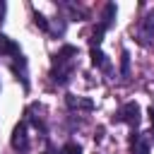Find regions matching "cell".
<instances>
[{
  "instance_id": "1",
  "label": "cell",
  "mask_w": 154,
  "mask_h": 154,
  "mask_svg": "<svg viewBox=\"0 0 154 154\" xmlns=\"http://www.w3.org/2000/svg\"><path fill=\"white\" fill-rule=\"evenodd\" d=\"M77 48L75 46H63L58 53H53V67H51V77L55 84H67L72 79L75 65H77Z\"/></svg>"
},
{
  "instance_id": "2",
  "label": "cell",
  "mask_w": 154,
  "mask_h": 154,
  "mask_svg": "<svg viewBox=\"0 0 154 154\" xmlns=\"http://www.w3.org/2000/svg\"><path fill=\"white\" fill-rule=\"evenodd\" d=\"M113 120H116V123H128L130 128H137V125H140V106H137L135 101L123 103V106L118 108V113L113 116Z\"/></svg>"
},
{
  "instance_id": "3",
  "label": "cell",
  "mask_w": 154,
  "mask_h": 154,
  "mask_svg": "<svg viewBox=\"0 0 154 154\" xmlns=\"http://www.w3.org/2000/svg\"><path fill=\"white\" fill-rule=\"evenodd\" d=\"M10 144H12V149H14V152H22V154L29 149V132H26V120H22V123H17V125H14Z\"/></svg>"
},
{
  "instance_id": "4",
  "label": "cell",
  "mask_w": 154,
  "mask_h": 154,
  "mask_svg": "<svg viewBox=\"0 0 154 154\" xmlns=\"http://www.w3.org/2000/svg\"><path fill=\"white\" fill-rule=\"evenodd\" d=\"M65 103H67L70 111H91V108H94V103H91L89 99L75 96V94H67V96H65Z\"/></svg>"
},
{
  "instance_id": "5",
  "label": "cell",
  "mask_w": 154,
  "mask_h": 154,
  "mask_svg": "<svg viewBox=\"0 0 154 154\" xmlns=\"http://www.w3.org/2000/svg\"><path fill=\"white\" fill-rule=\"evenodd\" d=\"M0 55H12V58H17V55H22V51H19V46H17L10 36L0 34Z\"/></svg>"
},
{
  "instance_id": "6",
  "label": "cell",
  "mask_w": 154,
  "mask_h": 154,
  "mask_svg": "<svg viewBox=\"0 0 154 154\" xmlns=\"http://www.w3.org/2000/svg\"><path fill=\"white\" fill-rule=\"evenodd\" d=\"M12 72L17 75V79H22V84H24V89H26V87H29V77H26V60H24V55H17V58H14Z\"/></svg>"
},
{
  "instance_id": "7",
  "label": "cell",
  "mask_w": 154,
  "mask_h": 154,
  "mask_svg": "<svg viewBox=\"0 0 154 154\" xmlns=\"http://www.w3.org/2000/svg\"><path fill=\"white\" fill-rule=\"evenodd\" d=\"M91 63H94L99 70H103V72H111V60L106 58V53H103V51H99V48H91Z\"/></svg>"
},
{
  "instance_id": "8",
  "label": "cell",
  "mask_w": 154,
  "mask_h": 154,
  "mask_svg": "<svg viewBox=\"0 0 154 154\" xmlns=\"http://www.w3.org/2000/svg\"><path fill=\"white\" fill-rule=\"evenodd\" d=\"M132 154H149V142L137 132H132Z\"/></svg>"
},
{
  "instance_id": "9",
  "label": "cell",
  "mask_w": 154,
  "mask_h": 154,
  "mask_svg": "<svg viewBox=\"0 0 154 154\" xmlns=\"http://www.w3.org/2000/svg\"><path fill=\"white\" fill-rule=\"evenodd\" d=\"M142 34L149 36V38H154V10H149L144 14V19H142Z\"/></svg>"
},
{
  "instance_id": "10",
  "label": "cell",
  "mask_w": 154,
  "mask_h": 154,
  "mask_svg": "<svg viewBox=\"0 0 154 154\" xmlns=\"http://www.w3.org/2000/svg\"><path fill=\"white\" fill-rule=\"evenodd\" d=\"M106 29H108L106 24H101V22L96 24V29H94V34H91V48H99V43L103 41V34H106Z\"/></svg>"
},
{
  "instance_id": "11",
  "label": "cell",
  "mask_w": 154,
  "mask_h": 154,
  "mask_svg": "<svg viewBox=\"0 0 154 154\" xmlns=\"http://www.w3.org/2000/svg\"><path fill=\"white\" fill-rule=\"evenodd\" d=\"M113 17H116V5H113V2H108V5H106V10H103V14H101V24L111 26V24H113Z\"/></svg>"
},
{
  "instance_id": "12",
  "label": "cell",
  "mask_w": 154,
  "mask_h": 154,
  "mask_svg": "<svg viewBox=\"0 0 154 154\" xmlns=\"http://www.w3.org/2000/svg\"><path fill=\"white\" fill-rule=\"evenodd\" d=\"M120 75H123V79L130 77V53L128 51H123V55H120Z\"/></svg>"
},
{
  "instance_id": "13",
  "label": "cell",
  "mask_w": 154,
  "mask_h": 154,
  "mask_svg": "<svg viewBox=\"0 0 154 154\" xmlns=\"http://www.w3.org/2000/svg\"><path fill=\"white\" fill-rule=\"evenodd\" d=\"M48 31H51V34H55V36H63V34H65V19H63V17H55Z\"/></svg>"
},
{
  "instance_id": "14",
  "label": "cell",
  "mask_w": 154,
  "mask_h": 154,
  "mask_svg": "<svg viewBox=\"0 0 154 154\" xmlns=\"http://www.w3.org/2000/svg\"><path fill=\"white\" fill-rule=\"evenodd\" d=\"M34 22H36V26H38L41 31H48V29H51V22H48L43 14H38V12H34Z\"/></svg>"
},
{
  "instance_id": "15",
  "label": "cell",
  "mask_w": 154,
  "mask_h": 154,
  "mask_svg": "<svg viewBox=\"0 0 154 154\" xmlns=\"http://www.w3.org/2000/svg\"><path fill=\"white\" fill-rule=\"evenodd\" d=\"M63 154H82V147L75 144V142H67V144L63 147Z\"/></svg>"
},
{
  "instance_id": "16",
  "label": "cell",
  "mask_w": 154,
  "mask_h": 154,
  "mask_svg": "<svg viewBox=\"0 0 154 154\" xmlns=\"http://www.w3.org/2000/svg\"><path fill=\"white\" fill-rule=\"evenodd\" d=\"M149 118H152V128H154V106L149 108Z\"/></svg>"
},
{
  "instance_id": "17",
  "label": "cell",
  "mask_w": 154,
  "mask_h": 154,
  "mask_svg": "<svg viewBox=\"0 0 154 154\" xmlns=\"http://www.w3.org/2000/svg\"><path fill=\"white\" fill-rule=\"evenodd\" d=\"M2 14H5V2H0V19H2Z\"/></svg>"
}]
</instances>
